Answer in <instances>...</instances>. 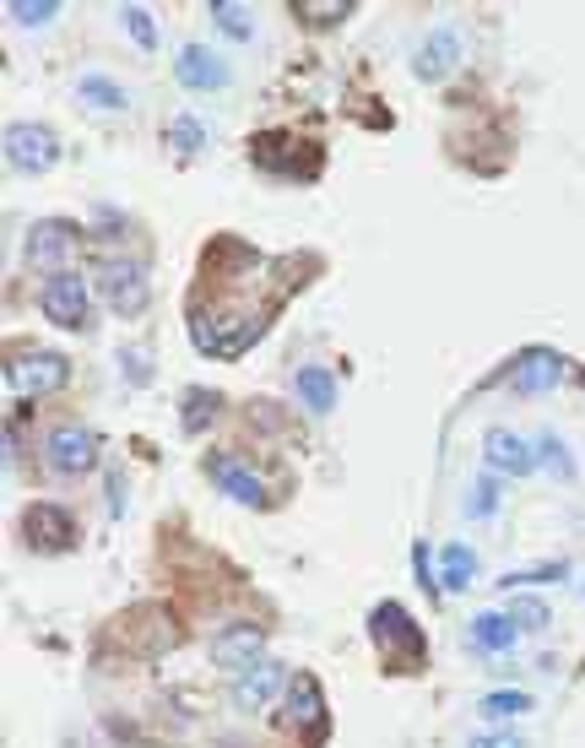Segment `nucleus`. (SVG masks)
<instances>
[{
	"label": "nucleus",
	"mask_w": 585,
	"mask_h": 748,
	"mask_svg": "<svg viewBox=\"0 0 585 748\" xmlns=\"http://www.w3.org/2000/svg\"><path fill=\"white\" fill-rule=\"evenodd\" d=\"M260 651H266V629H255V623H234L211 640V662L222 672H250L260 662Z\"/></svg>",
	"instance_id": "9d476101"
},
{
	"label": "nucleus",
	"mask_w": 585,
	"mask_h": 748,
	"mask_svg": "<svg viewBox=\"0 0 585 748\" xmlns=\"http://www.w3.org/2000/svg\"><path fill=\"white\" fill-rule=\"evenodd\" d=\"M98 288H103V298H109V309H120V315H141L147 298H152L147 272H141L136 260H126V255H115V260L98 266Z\"/></svg>",
	"instance_id": "20e7f679"
},
{
	"label": "nucleus",
	"mask_w": 585,
	"mask_h": 748,
	"mask_svg": "<svg viewBox=\"0 0 585 748\" xmlns=\"http://www.w3.org/2000/svg\"><path fill=\"white\" fill-rule=\"evenodd\" d=\"M211 417H217V396H211V391H190V396H185V413H179V423H185L190 434H201Z\"/></svg>",
	"instance_id": "393cba45"
},
{
	"label": "nucleus",
	"mask_w": 585,
	"mask_h": 748,
	"mask_svg": "<svg viewBox=\"0 0 585 748\" xmlns=\"http://www.w3.org/2000/svg\"><path fill=\"white\" fill-rule=\"evenodd\" d=\"M43 315L54 321V326H71V332H82L87 326V283L77 272H66V277H49L39 293Z\"/></svg>",
	"instance_id": "6e6552de"
},
{
	"label": "nucleus",
	"mask_w": 585,
	"mask_h": 748,
	"mask_svg": "<svg viewBox=\"0 0 585 748\" xmlns=\"http://www.w3.org/2000/svg\"><path fill=\"white\" fill-rule=\"evenodd\" d=\"M558 380H564V358H558V353H526V358L509 370V385H515V391H526V396L553 391Z\"/></svg>",
	"instance_id": "dca6fc26"
},
{
	"label": "nucleus",
	"mask_w": 585,
	"mask_h": 748,
	"mask_svg": "<svg viewBox=\"0 0 585 748\" xmlns=\"http://www.w3.org/2000/svg\"><path fill=\"white\" fill-rule=\"evenodd\" d=\"M6 158L11 168H22V174H43V168L60 164V141H54V130L49 125H11L6 130Z\"/></svg>",
	"instance_id": "39448f33"
},
{
	"label": "nucleus",
	"mask_w": 585,
	"mask_h": 748,
	"mask_svg": "<svg viewBox=\"0 0 585 748\" xmlns=\"http://www.w3.org/2000/svg\"><path fill=\"white\" fill-rule=\"evenodd\" d=\"M369 634H375L379 657H385L390 667H418L423 662V634H418V623L407 619L401 602H379L375 613H369Z\"/></svg>",
	"instance_id": "f257e3e1"
},
{
	"label": "nucleus",
	"mask_w": 585,
	"mask_h": 748,
	"mask_svg": "<svg viewBox=\"0 0 585 748\" xmlns=\"http://www.w3.org/2000/svg\"><path fill=\"white\" fill-rule=\"evenodd\" d=\"M472 748H520V744H515V738H477Z\"/></svg>",
	"instance_id": "72a5a7b5"
},
{
	"label": "nucleus",
	"mask_w": 585,
	"mask_h": 748,
	"mask_svg": "<svg viewBox=\"0 0 585 748\" xmlns=\"http://www.w3.org/2000/svg\"><path fill=\"white\" fill-rule=\"evenodd\" d=\"M255 158L271 168V174H292V179H315V152L298 158L292 136H255Z\"/></svg>",
	"instance_id": "2eb2a0df"
},
{
	"label": "nucleus",
	"mask_w": 585,
	"mask_h": 748,
	"mask_svg": "<svg viewBox=\"0 0 585 748\" xmlns=\"http://www.w3.org/2000/svg\"><path fill=\"white\" fill-rule=\"evenodd\" d=\"M488 510H494V478H483L472 494V515H488Z\"/></svg>",
	"instance_id": "c756f323"
},
{
	"label": "nucleus",
	"mask_w": 585,
	"mask_h": 748,
	"mask_svg": "<svg viewBox=\"0 0 585 748\" xmlns=\"http://www.w3.org/2000/svg\"><path fill=\"white\" fill-rule=\"evenodd\" d=\"M22 538L33 542L39 553H60V548L77 542V521L60 504H28L22 510Z\"/></svg>",
	"instance_id": "1a4fd4ad"
},
{
	"label": "nucleus",
	"mask_w": 585,
	"mask_h": 748,
	"mask_svg": "<svg viewBox=\"0 0 585 748\" xmlns=\"http://www.w3.org/2000/svg\"><path fill=\"white\" fill-rule=\"evenodd\" d=\"M537 581H564V564H543V570H515V575H504V585H537Z\"/></svg>",
	"instance_id": "c85d7f7f"
},
{
	"label": "nucleus",
	"mask_w": 585,
	"mask_h": 748,
	"mask_svg": "<svg viewBox=\"0 0 585 748\" xmlns=\"http://www.w3.org/2000/svg\"><path fill=\"white\" fill-rule=\"evenodd\" d=\"M483 456H488V466H494V472H504V478H526V472H532V445H526V440H515V434H509V429H494V434H488V451H483Z\"/></svg>",
	"instance_id": "f3484780"
},
{
	"label": "nucleus",
	"mask_w": 585,
	"mask_h": 748,
	"mask_svg": "<svg viewBox=\"0 0 585 748\" xmlns=\"http://www.w3.org/2000/svg\"><path fill=\"white\" fill-rule=\"evenodd\" d=\"M477 575V553L466 548V542H450L445 553H439V591H466Z\"/></svg>",
	"instance_id": "6ab92c4d"
},
{
	"label": "nucleus",
	"mask_w": 585,
	"mask_h": 748,
	"mask_svg": "<svg viewBox=\"0 0 585 748\" xmlns=\"http://www.w3.org/2000/svg\"><path fill=\"white\" fill-rule=\"evenodd\" d=\"M28 266L33 272H49V277H66L71 272V255H77V228L60 223V217H43L39 228L28 234Z\"/></svg>",
	"instance_id": "7ed1b4c3"
},
{
	"label": "nucleus",
	"mask_w": 585,
	"mask_h": 748,
	"mask_svg": "<svg viewBox=\"0 0 585 748\" xmlns=\"http://www.w3.org/2000/svg\"><path fill=\"white\" fill-rule=\"evenodd\" d=\"M537 445H543V456L553 461V466H558V472H564V478H569V456H564V445H558V440H553V434H547V440H537Z\"/></svg>",
	"instance_id": "7c9ffc66"
},
{
	"label": "nucleus",
	"mask_w": 585,
	"mask_h": 748,
	"mask_svg": "<svg viewBox=\"0 0 585 748\" xmlns=\"http://www.w3.org/2000/svg\"><path fill=\"white\" fill-rule=\"evenodd\" d=\"M515 623H526V629H543V623H547V608H537V602H526V608L515 613Z\"/></svg>",
	"instance_id": "2f4dec72"
},
{
	"label": "nucleus",
	"mask_w": 585,
	"mask_h": 748,
	"mask_svg": "<svg viewBox=\"0 0 585 748\" xmlns=\"http://www.w3.org/2000/svg\"><path fill=\"white\" fill-rule=\"evenodd\" d=\"M120 22H126V33L141 43V49H158V39H163V33H158V22H152L141 6H126V11H120Z\"/></svg>",
	"instance_id": "a878e982"
},
{
	"label": "nucleus",
	"mask_w": 585,
	"mask_h": 748,
	"mask_svg": "<svg viewBox=\"0 0 585 748\" xmlns=\"http://www.w3.org/2000/svg\"><path fill=\"white\" fill-rule=\"evenodd\" d=\"M77 98H82L87 109H115V115H120V109L130 104L126 87L115 82V77H103V71H87L82 82H77Z\"/></svg>",
	"instance_id": "aec40b11"
},
{
	"label": "nucleus",
	"mask_w": 585,
	"mask_h": 748,
	"mask_svg": "<svg viewBox=\"0 0 585 748\" xmlns=\"http://www.w3.org/2000/svg\"><path fill=\"white\" fill-rule=\"evenodd\" d=\"M292 11H298V22H309V28H336V22H347V11H358L353 0H292Z\"/></svg>",
	"instance_id": "4be33fe9"
},
{
	"label": "nucleus",
	"mask_w": 585,
	"mask_h": 748,
	"mask_svg": "<svg viewBox=\"0 0 585 748\" xmlns=\"http://www.w3.org/2000/svg\"><path fill=\"white\" fill-rule=\"evenodd\" d=\"M173 77L185 87H196V92H217V87H228V66H222V55H211L207 43H185L179 60H173Z\"/></svg>",
	"instance_id": "9b49d317"
},
{
	"label": "nucleus",
	"mask_w": 585,
	"mask_h": 748,
	"mask_svg": "<svg viewBox=\"0 0 585 748\" xmlns=\"http://www.w3.org/2000/svg\"><path fill=\"white\" fill-rule=\"evenodd\" d=\"M168 141H173L179 158H196V152L207 147V125L196 120V115H173V120H168Z\"/></svg>",
	"instance_id": "5701e85b"
},
{
	"label": "nucleus",
	"mask_w": 585,
	"mask_h": 748,
	"mask_svg": "<svg viewBox=\"0 0 585 748\" xmlns=\"http://www.w3.org/2000/svg\"><path fill=\"white\" fill-rule=\"evenodd\" d=\"M6 11H11V22H17V28H43L60 6H54V0H11Z\"/></svg>",
	"instance_id": "bb28decb"
},
{
	"label": "nucleus",
	"mask_w": 585,
	"mask_h": 748,
	"mask_svg": "<svg viewBox=\"0 0 585 748\" xmlns=\"http://www.w3.org/2000/svg\"><path fill=\"white\" fill-rule=\"evenodd\" d=\"M120 358H126V374H130V380H147V370H141V353H120Z\"/></svg>",
	"instance_id": "473e14b6"
},
{
	"label": "nucleus",
	"mask_w": 585,
	"mask_h": 748,
	"mask_svg": "<svg viewBox=\"0 0 585 748\" xmlns=\"http://www.w3.org/2000/svg\"><path fill=\"white\" fill-rule=\"evenodd\" d=\"M211 478H217L222 494L239 499V504H266V483L239 456H211Z\"/></svg>",
	"instance_id": "ddd939ff"
},
{
	"label": "nucleus",
	"mask_w": 585,
	"mask_h": 748,
	"mask_svg": "<svg viewBox=\"0 0 585 748\" xmlns=\"http://www.w3.org/2000/svg\"><path fill=\"white\" fill-rule=\"evenodd\" d=\"M282 721H288V727H298L309 744H320V738H326V695H320V683H315L309 672H298V678L288 683Z\"/></svg>",
	"instance_id": "0eeeda50"
},
{
	"label": "nucleus",
	"mask_w": 585,
	"mask_h": 748,
	"mask_svg": "<svg viewBox=\"0 0 585 748\" xmlns=\"http://www.w3.org/2000/svg\"><path fill=\"white\" fill-rule=\"evenodd\" d=\"M277 689H282V662H266V657H260L250 672H239V683H234V706L260 710V706H271Z\"/></svg>",
	"instance_id": "f8f14e48"
},
{
	"label": "nucleus",
	"mask_w": 585,
	"mask_h": 748,
	"mask_svg": "<svg viewBox=\"0 0 585 748\" xmlns=\"http://www.w3.org/2000/svg\"><path fill=\"white\" fill-rule=\"evenodd\" d=\"M515 634H520V623L509 619V613H477L472 619V646L477 651H509Z\"/></svg>",
	"instance_id": "a211bd4d"
},
{
	"label": "nucleus",
	"mask_w": 585,
	"mask_h": 748,
	"mask_svg": "<svg viewBox=\"0 0 585 748\" xmlns=\"http://www.w3.org/2000/svg\"><path fill=\"white\" fill-rule=\"evenodd\" d=\"M298 396H304L309 413H331L336 407V380L320 370V364H309V370H298Z\"/></svg>",
	"instance_id": "412c9836"
},
{
	"label": "nucleus",
	"mask_w": 585,
	"mask_h": 748,
	"mask_svg": "<svg viewBox=\"0 0 585 748\" xmlns=\"http://www.w3.org/2000/svg\"><path fill=\"white\" fill-rule=\"evenodd\" d=\"M66 358L60 353H11L6 358V391L11 396H49L66 385Z\"/></svg>",
	"instance_id": "f03ea898"
},
{
	"label": "nucleus",
	"mask_w": 585,
	"mask_h": 748,
	"mask_svg": "<svg viewBox=\"0 0 585 748\" xmlns=\"http://www.w3.org/2000/svg\"><path fill=\"white\" fill-rule=\"evenodd\" d=\"M456 60H460V33H456V28H434L428 43L418 49V60H413V71H418L423 82H439Z\"/></svg>",
	"instance_id": "4468645a"
},
{
	"label": "nucleus",
	"mask_w": 585,
	"mask_h": 748,
	"mask_svg": "<svg viewBox=\"0 0 585 748\" xmlns=\"http://www.w3.org/2000/svg\"><path fill=\"white\" fill-rule=\"evenodd\" d=\"M520 710H532V700H526L520 689H494V695L483 700V716H494V721H499V716H520Z\"/></svg>",
	"instance_id": "cd10ccee"
},
{
	"label": "nucleus",
	"mask_w": 585,
	"mask_h": 748,
	"mask_svg": "<svg viewBox=\"0 0 585 748\" xmlns=\"http://www.w3.org/2000/svg\"><path fill=\"white\" fill-rule=\"evenodd\" d=\"M207 11H211V22H217L228 39H250V33H255L250 11H245V6H234V0H211Z\"/></svg>",
	"instance_id": "b1692460"
},
{
	"label": "nucleus",
	"mask_w": 585,
	"mask_h": 748,
	"mask_svg": "<svg viewBox=\"0 0 585 748\" xmlns=\"http://www.w3.org/2000/svg\"><path fill=\"white\" fill-rule=\"evenodd\" d=\"M43 461L60 478H82V472H92V461H98V440L87 434L82 423H60L49 434V445H43Z\"/></svg>",
	"instance_id": "423d86ee"
}]
</instances>
